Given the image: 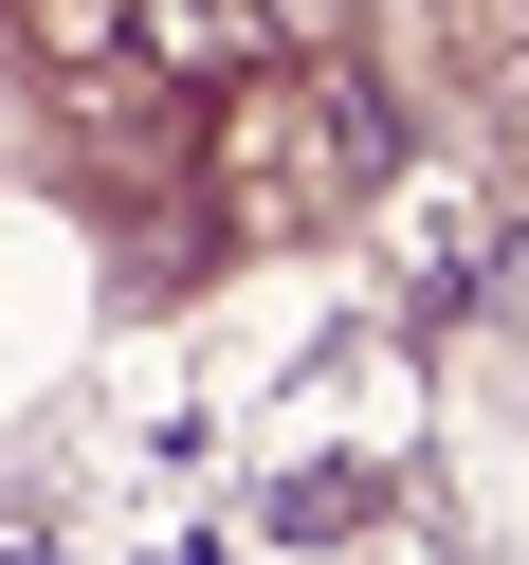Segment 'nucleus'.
<instances>
[{
    "instance_id": "obj_1",
    "label": "nucleus",
    "mask_w": 529,
    "mask_h": 565,
    "mask_svg": "<svg viewBox=\"0 0 529 565\" xmlns=\"http://www.w3.org/2000/svg\"><path fill=\"white\" fill-rule=\"evenodd\" d=\"M110 19H128V55H147V74H220V55H237L220 0H110Z\"/></svg>"
}]
</instances>
